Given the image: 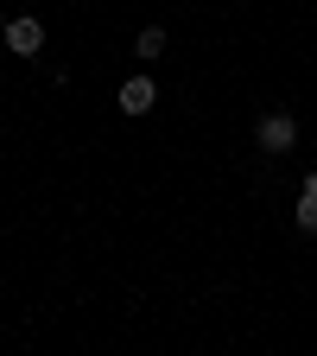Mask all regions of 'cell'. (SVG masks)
I'll return each instance as SVG.
<instances>
[{
  "instance_id": "4",
  "label": "cell",
  "mask_w": 317,
  "mask_h": 356,
  "mask_svg": "<svg viewBox=\"0 0 317 356\" xmlns=\"http://www.w3.org/2000/svg\"><path fill=\"white\" fill-rule=\"evenodd\" d=\"M133 58H140V64H159L165 58V26H146L140 38H133Z\"/></svg>"
},
{
  "instance_id": "1",
  "label": "cell",
  "mask_w": 317,
  "mask_h": 356,
  "mask_svg": "<svg viewBox=\"0 0 317 356\" xmlns=\"http://www.w3.org/2000/svg\"><path fill=\"white\" fill-rule=\"evenodd\" d=\"M254 140H260V153H292V147H298V121H292L286 108H266V115L254 121Z\"/></svg>"
},
{
  "instance_id": "3",
  "label": "cell",
  "mask_w": 317,
  "mask_h": 356,
  "mask_svg": "<svg viewBox=\"0 0 317 356\" xmlns=\"http://www.w3.org/2000/svg\"><path fill=\"white\" fill-rule=\"evenodd\" d=\"M114 102H121V115H153V102H159V83H153V76H127Z\"/></svg>"
},
{
  "instance_id": "5",
  "label": "cell",
  "mask_w": 317,
  "mask_h": 356,
  "mask_svg": "<svg viewBox=\"0 0 317 356\" xmlns=\"http://www.w3.org/2000/svg\"><path fill=\"white\" fill-rule=\"evenodd\" d=\"M292 222L305 236H317V191H298V210H292Z\"/></svg>"
},
{
  "instance_id": "2",
  "label": "cell",
  "mask_w": 317,
  "mask_h": 356,
  "mask_svg": "<svg viewBox=\"0 0 317 356\" xmlns=\"http://www.w3.org/2000/svg\"><path fill=\"white\" fill-rule=\"evenodd\" d=\"M0 38H7V51H13V58H38V51H44V19L19 13V19L0 26Z\"/></svg>"
}]
</instances>
